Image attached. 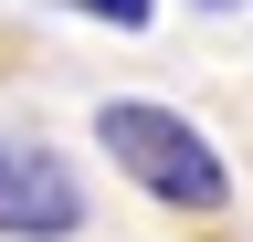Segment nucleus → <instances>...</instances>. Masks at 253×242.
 <instances>
[{
  "mask_svg": "<svg viewBox=\"0 0 253 242\" xmlns=\"http://www.w3.org/2000/svg\"><path fill=\"white\" fill-rule=\"evenodd\" d=\"M95 147L137 179L158 210H221L232 200V169H221V147L190 127L179 105H148V95H106L95 105Z\"/></svg>",
  "mask_w": 253,
  "mask_h": 242,
  "instance_id": "nucleus-1",
  "label": "nucleus"
},
{
  "mask_svg": "<svg viewBox=\"0 0 253 242\" xmlns=\"http://www.w3.org/2000/svg\"><path fill=\"white\" fill-rule=\"evenodd\" d=\"M0 232L11 242H74L84 232L74 158H53L42 137H11V127H0Z\"/></svg>",
  "mask_w": 253,
  "mask_h": 242,
  "instance_id": "nucleus-2",
  "label": "nucleus"
},
{
  "mask_svg": "<svg viewBox=\"0 0 253 242\" xmlns=\"http://www.w3.org/2000/svg\"><path fill=\"white\" fill-rule=\"evenodd\" d=\"M63 11H84V21H116V32H148V0H63Z\"/></svg>",
  "mask_w": 253,
  "mask_h": 242,
  "instance_id": "nucleus-3",
  "label": "nucleus"
},
{
  "mask_svg": "<svg viewBox=\"0 0 253 242\" xmlns=\"http://www.w3.org/2000/svg\"><path fill=\"white\" fill-rule=\"evenodd\" d=\"M190 11H243V0H190Z\"/></svg>",
  "mask_w": 253,
  "mask_h": 242,
  "instance_id": "nucleus-4",
  "label": "nucleus"
}]
</instances>
